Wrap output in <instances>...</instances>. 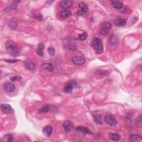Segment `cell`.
Returning <instances> with one entry per match:
<instances>
[{"mask_svg":"<svg viewBox=\"0 0 142 142\" xmlns=\"http://www.w3.org/2000/svg\"><path fill=\"white\" fill-rule=\"evenodd\" d=\"M110 3L113 6V7L116 9H120L122 8L123 6V4L120 2L119 1H111Z\"/></svg>","mask_w":142,"mask_h":142,"instance_id":"obj_17","label":"cell"},{"mask_svg":"<svg viewBox=\"0 0 142 142\" xmlns=\"http://www.w3.org/2000/svg\"><path fill=\"white\" fill-rule=\"evenodd\" d=\"M34 17L35 19L38 20H42V16L40 14H34Z\"/></svg>","mask_w":142,"mask_h":142,"instance_id":"obj_31","label":"cell"},{"mask_svg":"<svg viewBox=\"0 0 142 142\" xmlns=\"http://www.w3.org/2000/svg\"><path fill=\"white\" fill-rule=\"evenodd\" d=\"M21 80V78L18 76H13V77H10V80L12 82H16V81H18Z\"/></svg>","mask_w":142,"mask_h":142,"instance_id":"obj_30","label":"cell"},{"mask_svg":"<svg viewBox=\"0 0 142 142\" xmlns=\"http://www.w3.org/2000/svg\"><path fill=\"white\" fill-rule=\"evenodd\" d=\"M112 24L110 22H104L101 26L100 30V33L101 35L106 36L108 34L110 30L112 28Z\"/></svg>","mask_w":142,"mask_h":142,"instance_id":"obj_3","label":"cell"},{"mask_svg":"<svg viewBox=\"0 0 142 142\" xmlns=\"http://www.w3.org/2000/svg\"><path fill=\"white\" fill-rule=\"evenodd\" d=\"M47 51L48 52L50 56H53L54 55V53H55V50L54 48L53 47H50L48 48L47 50Z\"/></svg>","mask_w":142,"mask_h":142,"instance_id":"obj_29","label":"cell"},{"mask_svg":"<svg viewBox=\"0 0 142 142\" xmlns=\"http://www.w3.org/2000/svg\"><path fill=\"white\" fill-rule=\"evenodd\" d=\"M20 60H16V59H14V60H6L5 61L7 62V63H16L17 62H18Z\"/></svg>","mask_w":142,"mask_h":142,"instance_id":"obj_32","label":"cell"},{"mask_svg":"<svg viewBox=\"0 0 142 142\" xmlns=\"http://www.w3.org/2000/svg\"><path fill=\"white\" fill-rule=\"evenodd\" d=\"M88 37V34L87 32H83L82 34H81L79 36V39L80 40H85Z\"/></svg>","mask_w":142,"mask_h":142,"instance_id":"obj_27","label":"cell"},{"mask_svg":"<svg viewBox=\"0 0 142 142\" xmlns=\"http://www.w3.org/2000/svg\"><path fill=\"white\" fill-rule=\"evenodd\" d=\"M6 48L12 56H16L20 52V47L16 43L12 40H8L6 43Z\"/></svg>","mask_w":142,"mask_h":142,"instance_id":"obj_1","label":"cell"},{"mask_svg":"<svg viewBox=\"0 0 142 142\" xmlns=\"http://www.w3.org/2000/svg\"><path fill=\"white\" fill-rule=\"evenodd\" d=\"M4 88L5 90H6L8 92H13L15 90L16 87L15 86L11 84V83H6L4 84Z\"/></svg>","mask_w":142,"mask_h":142,"instance_id":"obj_9","label":"cell"},{"mask_svg":"<svg viewBox=\"0 0 142 142\" xmlns=\"http://www.w3.org/2000/svg\"><path fill=\"white\" fill-rule=\"evenodd\" d=\"M8 24H9L10 27L12 29H15L17 27V26L16 22L14 21V20H10Z\"/></svg>","mask_w":142,"mask_h":142,"instance_id":"obj_26","label":"cell"},{"mask_svg":"<svg viewBox=\"0 0 142 142\" xmlns=\"http://www.w3.org/2000/svg\"><path fill=\"white\" fill-rule=\"evenodd\" d=\"M1 109L4 113L11 114L14 112V109L12 106L8 104H2L1 106Z\"/></svg>","mask_w":142,"mask_h":142,"instance_id":"obj_6","label":"cell"},{"mask_svg":"<svg viewBox=\"0 0 142 142\" xmlns=\"http://www.w3.org/2000/svg\"><path fill=\"white\" fill-rule=\"evenodd\" d=\"M63 126L65 131L66 132H68L70 131L71 129H73L74 125H73V123L71 122L69 120H66L64 122V123H63Z\"/></svg>","mask_w":142,"mask_h":142,"instance_id":"obj_10","label":"cell"},{"mask_svg":"<svg viewBox=\"0 0 142 142\" xmlns=\"http://www.w3.org/2000/svg\"><path fill=\"white\" fill-rule=\"evenodd\" d=\"M52 132V128L50 126H45V127L42 130V132L44 133V135L46 136H48V137L51 135Z\"/></svg>","mask_w":142,"mask_h":142,"instance_id":"obj_14","label":"cell"},{"mask_svg":"<svg viewBox=\"0 0 142 142\" xmlns=\"http://www.w3.org/2000/svg\"><path fill=\"white\" fill-rule=\"evenodd\" d=\"M126 23V20L124 18H118L114 21V24L118 27H122L125 26Z\"/></svg>","mask_w":142,"mask_h":142,"instance_id":"obj_13","label":"cell"},{"mask_svg":"<svg viewBox=\"0 0 142 142\" xmlns=\"http://www.w3.org/2000/svg\"><path fill=\"white\" fill-rule=\"evenodd\" d=\"M94 120L95 122L98 124H102L103 122H102V117L100 115H94L93 116Z\"/></svg>","mask_w":142,"mask_h":142,"instance_id":"obj_21","label":"cell"},{"mask_svg":"<svg viewBox=\"0 0 142 142\" xmlns=\"http://www.w3.org/2000/svg\"><path fill=\"white\" fill-rule=\"evenodd\" d=\"M4 138L6 139L7 142H12L13 141V136L12 134H6L4 136Z\"/></svg>","mask_w":142,"mask_h":142,"instance_id":"obj_28","label":"cell"},{"mask_svg":"<svg viewBox=\"0 0 142 142\" xmlns=\"http://www.w3.org/2000/svg\"><path fill=\"white\" fill-rule=\"evenodd\" d=\"M44 44L42 43H40L37 47V53L40 56H44Z\"/></svg>","mask_w":142,"mask_h":142,"instance_id":"obj_16","label":"cell"},{"mask_svg":"<svg viewBox=\"0 0 142 142\" xmlns=\"http://www.w3.org/2000/svg\"><path fill=\"white\" fill-rule=\"evenodd\" d=\"M50 105L46 104V105H45L44 106H43L40 109L39 112H40V113L47 112L50 110Z\"/></svg>","mask_w":142,"mask_h":142,"instance_id":"obj_24","label":"cell"},{"mask_svg":"<svg viewBox=\"0 0 142 142\" xmlns=\"http://www.w3.org/2000/svg\"><path fill=\"white\" fill-rule=\"evenodd\" d=\"M136 126L139 128H141L142 126V115H139L136 119Z\"/></svg>","mask_w":142,"mask_h":142,"instance_id":"obj_22","label":"cell"},{"mask_svg":"<svg viewBox=\"0 0 142 142\" xmlns=\"http://www.w3.org/2000/svg\"><path fill=\"white\" fill-rule=\"evenodd\" d=\"M73 2L71 1H62L60 3V6L61 8L67 10L73 6Z\"/></svg>","mask_w":142,"mask_h":142,"instance_id":"obj_8","label":"cell"},{"mask_svg":"<svg viewBox=\"0 0 142 142\" xmlns=\"http://www.w3.org/2000/svg\"><path fill=\"white\" fill-rule=\"evenodd\" d=\"M24 66L26 68L30 70H34L36 68V65L34 63L30 60L25 61Z\"/></svg>","mask_w":142,"mask_h":142,"instance_id":"obj_12","label":"cell"},{"mask_svg":"<svg viewBox=\"0 0 142 142\" xmlns=\"http://www.w3.org/2000/svg\"><path fill=\"white\" fill-rule=\"evenodd\" d=\"M93 47L96 53L100 54L103 52V46L102 40L99 38H95L93 41Z\"/></svg>","mask_w":142,"mask_h":142,"instance_id":"obj_2","label":"cell"},{"mask_svg":"<svg viewBox=\"0 0 142 142\" xmlns=\"http://www.w3.org/2000/svg\"><path fill=\"white\" fill-rule=\"evenodd\" d=\"M110 44H113V45H114L116 44V43L118 42V38L116 37V36L115 35H112V36L110 37Z\"/></svg>","mask_w":142,"mask_h":142,"instance_id":"obj_23","label":"cell"},{"mask_svg":"<svg viewBox=\"0 0 142 142\" xmlns=\"http://www.w3.org/2000/svg\"><path fill=\"white\" fill-rule=\"evenodd\" d=\"M109 137H110V139L114 141H119L120 140L121 138L120 136L118 134L116 133H110L109 134Z\"/></svg>","mask_w":142,"mask_h":142,"instance_id":"obj_19","label":"cell"},{"mask_svg":"<svg viewBox=\"0 0 142 142\" xmlns=\"http://www.w3.org/2000/svg\"><path fill=\"white\" fill-rule=\"evenodd\" d=\"M44 68L48 71H50V72H52L53 70L52 65L50 63H46V64H44Z\"/></svg>","mask_w":142,"mask_h":142,"instance_id":"obj_25","label":"cell"},{"mask_svg":"<svg viewBox=\"0 0 142 142\" xmlns=\"http://www.w3.org/2000/svg\"><path fill=\"white\" fill-rule=\"evenodd\" d=\"M78 7L80 9L81 11L84 13H86L88 11V7L87 5H86L84 2H80L78 4Z\"/></svg>","mask_w":142,"mask_h":142,"instance_id":"obj_20","label":"cell"},{"mask_svg":"<svg viewBox=\"0 0 142 142\" xmlns=\"http://www.w3.org/2000/svg\"><path fill=\"white\" fill-rule=\"evenodd\" d=\"M71 14H72V12L68 10H64L60 12L59 16L62 18H67L70 17Z\"/></svg>","mask_w":142,"mask_h":142,"instance_id":"obj_11","label":"cell"},{"mask_svg":"<svg viewBox=\"0 0 142 142\" xmlns=\"http://www.w3.org/2000/svg\"><path fill=\"white\" fill-rule=\"evenodd\" d=\"M77 86V82L76 81L72 80L70 81L67 84L66 86V87L64 89V92L67 93H70L72 92L73 88L76 87Z\"/></svg>","mask_w":142,"mask_h":142,"instance_id":"obj_4","label":"cell"},{"mask_svg":"<svg viewBox=\"0 0 142 142\" xmlns=\"http://www.w3.org/2000/svg\"><path fill=\"white\" fill-rule=\"evenodd\" d=\"M72 62L75 64L82 66L85 64L86 60L84 57L81 56H74L72 58Z\"/></svg>","mask_w":142,"mask_h":142,"instance_id":"obj_7","label":"cell"},{"mask_svg":"<svg viewBox=\"0 0 142 142\" xmlns=\"http://www.w3.org/2000/svg\"><path fill=\"white\" fill-rule=\"evenodd\" d=\"M104 121L110 126H115L117 124V120L112 115H106L104 117Z\"/></svg>","mask_w":142,"mask_h":142,"instance_id":"obj_5","label":"cell"},{"mask_svg":"<svg viewBox=\"0 0 142 142\" xmlns=\"http://www.w3.org/2000/svg\"><path fill=\"white\" fill-rule=\"evenodd\" d=\"M76 130L80 131L81 132H83L84 134H93V133L92 132H91L88 128L85 127V126H77V127L76 128Z\"/></svg>","mask_w":142,"mask_h":142,"instance_id":"obj_15","label":"cell"},{"mask_svg":"<svg viewBox=\"0 0 142 142\" xmlns=\"http://www.w3.org/2000/svg\"><path fill=\"white\" fill-rule=\"evenodd\" d=\"M130 140L132 142H142L141 137L138 134H132L130 136Z\"/></svg>","mask_w":142,"mask_h":142,"instance_id":"obj_18","label":"cell"}]
</instances>
